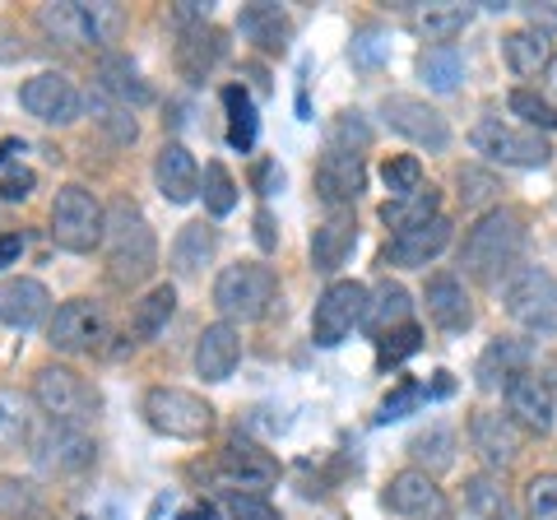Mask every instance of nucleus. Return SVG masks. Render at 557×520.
Here are the masks:
<instances>
[{
    "label": "nucleus",
    "mask_w": 557,
    "mask_h": 520,
    "mask_svg": "<svg viewBox=\"0 0 557 520\" xmlns=\"http://www.w3.org/2000/svg\"><path fill=\"white\" fill-rule=\"evenodd\" d=\"M520 251H525V223L516 210H487L474 228H469L460 247L465 274H474L479 284H497L502 274L516 270Z\"/></svg>",
    "instance_id": "2"
},
{
    "label": "nucleus",
    "mask_w": 557,
    "mask_h": 520,
    "mask_svg": "<svg viewBox=\"0 0 557 520\" xmlns=\"http://www.w3.org/2000/svg\"><path fill=\"white\" fill-rule=\"evenodd\" d=\"M89 116L98 121L102 131L112 135V145H135V135H139V126H135V116H131V108H121L116 98H108V94H89Z\"/></svg>",
    "instance_id": "41"
},
{
    "label": "nucleus",
    "mask_w": 557,
    "mask_h": 520,
    "mask_svg": "<svg viewBox=\"0 0 557 520\" xmlns=\"http://www.w3.org/2000/svg\"><path fill=\"white\" fill-rule=\"evenodd\" d=\"M256 182H260V196H274L278 186H284V172H278L274 163H260V172H256Z\"/></svg>",
    "instance_id": "55"
},
{
    "label": "nucleus",
    "mask_w": 557,
    "mask_h": 520,
    "mask_svg": "<svg viewBox=\"0 0 557 520\" xmlns=\"http://www.w3.org/2000/svg\"><path fill=\"white\" fill-rule=\"evenodd\" d=\"M456 186H460V205H465V210H483V205H493L502 196V182L487 168H460Z\"/></svg>",
    "instance_id": "44"
},
{
    "label": "nucleus",
    "mask_w": 557,
    "mask_h": 520,
    "mask_svg": "<svg viewBox=\"0 0 557 520\" xmlns=\"http://www.w3.org/2000/svg\"><path fill=\"white\" fill-rule=\"evenodd\" d=\"M381 116H386V126H391L395 135H405V140L423 145V149H432V153H442V149L450 145L446 116L432 108V102H423V98L386 94V98H381Z\"/></svg>",
    "instance_id": "12"
},
{
    "label": "nucleus",
    "mask_w": 557,
    "mask_h": 520,
    "mask_svg": "<svg viewBox=\"0 0 557 520\" xmlns=\"http://www.w3.org/2000/svg\"><path fill=\"white\" fill-rule=\"evenodd\" d=\"M256 242H260V247H265V251H274V242H278V237H274V219H270L265 210L256 214Z\"/></svg>",
    "instance_id": "56"
},
{
    "label": "nucleus",
    "mask_w": 557,
    "mask_h": 520,
    "mask_svg": "<svg viewBox=\"0 0 557 520\" xmlns=\"http://www.w3.org/2000/svg\"><path fill=\"white\" fill-rule=\"evenodd\" d=\"M24 483H14V479H0V511L5 516H20V511H28L33 507V497L28 493H20Z\"/></svg>",
    "instance_id": "53"
},
{
    "label": "nucleus",
    "mask_w": 557,
    "mask_h": 520,
    "mask_svg": "<svg viewBox=\"0 0 557 520\" xmlns=\"http://www.w3.org/2000/svg\"><path fill=\"white\" fill-rule=\"evenodd\" d=\"M98 89L108 98H116L121 108H145V102L153 98V89L139 79L131 57H121V51H102L98 57Z\"/></svg>",
    "instance_id": "27"
},
{
    "label": "nucleus",
    "mask_w": 557,
    "mask_h": 520,
    "mask_svg": "<svg viewBox=\"0 0 557 520\" xmlns=\"http://www.w3.org/2000/svg\"><path fill=\"white\" fill-rule=\"evenodd\" d=\"M469 442H474L479 460L487 470H507V465L520 456V423L511 413H497V409H479L469 419Z\"/></svg>",
    "instance_id": "17"
},
{
    "label": "nucleus",
    "mask_w": 557,
    "mask_h": 520,
    "mask_svg": "<svg viewBox=\"0 0 557 520\" xmlns=\"http://www.w3.org/2000/svg\"><path fill=\"white\" fill-rule=\"evenodd\" d=\"M223 61V33L219 28H186L182 33V42H177V71L190 79V84H200L214 65Z\"/></svg>",
    "instance_id": "32"
},
{
    "label": "nucleus",
    "mask_w": 557,
    "mask_h": 520,
    "mask_svg": "<svg viewBox=\"0 0 557 520\" xmlns=\"http://www.w3.org/2000/svg\"><path fill=\"white\" fill-rule=\"evenodd\" d=\"M219 479L228 483L233 493H251V497H265L274 483H278V460L270 450H260L256 442H228L219 456Z\"/></svg>",
    "instance_id": "15"
},
{
    "label": "nucleus",
    "mask_w": 557,
    "mask_h": 520,
    "mask_svg": "<svg viewBox=\"0 0 557 520\" xmlns=\"http://www.w3.org/2000/svg\"><path fill=\"white\" fill-rule=\"evenodd\" d=\"M79 520H89V516H79Z\"/></svg>",
    "instance_id": "61"
},
{
    "label": "nucleus",
    "mask_w": 557,
    "mask_h": 520,
    "mask_svg": "<svg viewBox=\"0 0 557 520\" xmlns=\"http://www.w3.org/2000/svg\"><path fill=\"white\" fill-rule=\"evenodd\" d=\"M548 89H553V98H557V61L548 65Z\"/></svg>",
    "instance_id": "60"
},
{
    "label": "nucleus",
    "mask_w": 557,
    "mask_h": 520,
    "mask_svg": "<svg viewBox=\"0 0 557 520\" xmlns=\"http://www.w3.org/2000/svg\"><path fill=\"white\" fill-rule=\"evenodd\" d=\"M242 362V339L228 321H214L205 325L200 339H196V372L205 381H228Z\"/></svg>",
    "instance_id": "24"
},
{
    "label": "nucleus",
    "mask_w": 557,
    "mask_h": 520,
    "mask_svg": "<svg viewBox=\"0 0 557 520\" xmlns=\"http://www.w3.org/2000/svg\"><path fill=\"white\" fill-rule=\"evenodd\" d=\"M423 302H428V317L437 321L446 335H460V331L474 325V307H469V293H465V284L456 280V274H432Z\"/></svg>",
    "instance_id": "23"
},
{
    "label": "nucleus",
    "mask_w": 557,
    "mask_h": 520,
    "mask_svg": "<svg viewBox=\"0 0 557 520\" xmlns=\"http://www.w3.org/2000/svg\"><path fill=\"white\" fill-rule=\"evenodd\" d=\"M51 307V293L42 280H28V274H14V280H0V325H14V331H28L38 325Z\"/></svg>",
    "instance_id": "21"
},
{
    "label": "nucleus",
    "mask_w": 557,
    "mask_h": 520,
    "mask_svg": "<svg viewBox=\"0 0 557 520\" xmlns=\"http://www.w3.org/2000/svg\"><path fill=\"white\" fill-rule=\"evenodd\" d=\"M391 57V42H386V33L381 28H362L358 33V42H354V61L362 65V71H376L381 61Z\"/></svg>",
    "instance_id": "49"
},
{
    "label": "nucleus",
    "mask_w": 557,
    "mask_h": 520,
    "mask_svg": "<svg viewBox=\"0 0 557 520\" xmlns=\"http://www.w3.org/2000/svg\"><path fill=\"white\" fill-rule=\"evenodd\" d=\"M108 339V311L94 298H70L57 307V317L47 325V344L61 354H89Z\"/></svg>",
    "instance_id": "11"
},
{
    "label": "nucleus",
    "mask_w": 557,
    "mask_h": 520,
    "mask_svg": "<svg viewBox=\"0 0 557 520\" xmlns=\"http://www.w3.org/2000/svg\"><path fill=\"white\" fill-rule=\"evenodd\" d=\"M381 182H386L391 200H405L413 190H423V163H418L413 153H395V159H386V168H381Z\"/></svg>",
    "instance_id": "43"
},
{
    "label": "nucleus",
    "mask_w": 557,
    "mask_h": 520,
    "mask_svg": "<svg viewBox=\"0 0 557 520\" xmlns=\"http://www.w3.org/2000/svg\"><path fill=\"white\" fill-rule=\"evenodd\" d=\"M274 302H278V280H274L270 265H260V260H237V265L219 270L214 307L228 321H260Z\"/></svg>",
    "instance_id": "5"
},
{
    "label": "nucleus",
    "mask_w": 557,
    "mask_h": 520,
    "mask_svg": "<svg viewBox=\"0 0 557 520\" xmlns=\"http://www.w3.org/2000/svg\"><path fill=\"white\" fill-rule=\"evenodd\" d=\"M237 28H242V38L256 42L260 51H284L288 47V14L270 5V0H260V5H247L237 14Z\"/></svg>",
    "instance_id": "33"
},
{
    "label": "nucleus",
    "mask_w": 557,
    "mask_h": 520,
    "mask_svg": "<svg viewBox=\"0 0 557 520\" xmlns=\"http://www.w3.org/2000/svg\"><path fill=\"white\" fill-rule=\"evenodd\" d=\"M469 145H474L479 153H487V159H497V163H511V168H544L553 159V145L544 140V135L520 131L502 116H483L479 126L469 131Z\"/></svg>",
    "instance_id": "9"
},
{
    "label": "nucleus",
    "mask_w": 557,
    "mask_h": 520,
    "mask_svg": "<svg viewBox=\"0 0 557 520\" xmlns=\"http://www.w3.org/2000/svg\"><path fill=\"white\" fill-rule=\"evenodd\" d=\"M525 368H534V354H530L525 339H493L479 358V386L483 391H507V381L516 372H525Z\"/></svg>",
    "instance_id": "28"
},
{
    "label": "nucleus",
    "mask_w": 557,
    "mask_h": 520,
    "mask_svg": "<svg viewBox=\"0 0 557 520\" xmlns=\"http://www.w3.org/2000/svg\"><path fill=\"white\" fill-rule=\"evenodd\" d=\"M502 307L530 335H557V274L544 265H516L502 284Z\"/></svg>",
    "instance_id": "4"
},
{
    "label": "nucleus",
    "mask_w": 557,
    "mask_h": 520,
    "mask_svg": "<svg viewBox=\"0 0 557 520\" xmlns=\"http://www.w3.org/2000/svg\"><path fill=\"white\" fill-rule=\"evenodd\" d=\"M172 311H177V288H172V284L149 288L145 298L135 302V311H131V331H135V339H153V335H159L163 325L172 321Z\"/></svg>",
    "instance_id": "37"
},
{
    "label": "nucleus",
    "mask_w": 557,
    "mask_h": 520,
    "mask_svg": "<svg viewBox=\"0 0 557 520\" xmlns=\"http://www.w3.org/2000/svg\"><path fill=\"white\" fill-rule=\"evenodd\" d=\"M511 112L525 121L530 131H557V108L544 94H534V89H516L511 94Z\"/></svg>",
    "instance_id": "45"
},
{
    "label": "nucleus",
    "mask_w": 557,
    "mask_h": 520,
    "mask_svg": "<svg viewBox=\"0 0 557 520\" xmlns=\"http://www.w3.org/2000/svg\"><path fill=\"white\" fill-rule=\"evenodd\" d=\"M502 57H507L511 75L534 79L539 71H548L553 65V42H548L544 28H516V33L502 38Z\"/></svg>",
    "instance_id": "29"
},
{
    "label": "nucleus",
    "mask_w": 557,
    "mask_h": 520,
    "mask_svg": "<svg viewBox=\"0 0 557 520\" xmlns=\"http://www.w3.org/2000/svg\"><path fill=\"white\" fill-rule=\"evenodd\" d=\"M33 437V409L28 395H20L14 386H0V456L20 450Z\"/></svg>",
    "instance_id": "36"
},
{
    "label": "nucleus",
    "mask_w": 557,
    "mask_h": 520,
    "mask_svg": "<svg viewBox=\"0 0 557 520\" xmlns=\"http://www.w3.org/2000/svg\"><path fill=\"white\" fill-rule=\"evenodd\" d=\"M14 153H24V140H0V168H5Z\"/></svg>",
    "instance_id": "57"
},
{
    "label": "nucleus",
    "mask_w": 557,
    "mask_h": 520,
    "mask_svg": "<svg viewBox=\"0 0 557 520\" xmlns=\"http://www.w3.org/2000/svg\"><path fill=\"white\" fill-rule=\"evenodd\" d=\"M20 102H24L28 116L42 121V126H70V121H79V112H84V94L75 89V79L61 75V71H42V75L24 79Z\"/></svg>",
    "instance_id": "13"
},
{
    "label": "nucleus",
    "mask_w": 557,
    "mask_h": 520,
    "mask_svg": "<svg viewBox=\"0 0 557 520\" xmlns=\"http://www.w3.org/2000/svg\"><path fill=\"white\" fill-rule=\"evenodd\" d=\"M102 251H108V280L116 288H135L153 274V265H159V242H153L149 219L139 214L135 200H112L108 205Z\"/></svg>",
    "instance_id": "1"
},
{
    "label": "nucleus",
    "mask_w": 557,
    "mask_h": 520,
    "mask_svg": "<svg viewBox=\"0 0 557 520\" xmlns=\"http://www.w3.org/2000/svg\"><path fill=\"white\" fill-rule=\"evenodd\" d=\"M368 186V168H362V153H344V149H325L317 163V196L330 210H344L354 205Z\"/></svg>",
    "instance_id": "18"
},
{
    "label": "nucleus",
    "mask_w": 557,
    "mask_h": 520,
    "mask_svg": "<svg viewBox=\"0 0 557 520\" xmlns=\"http://www.w3.org/2000/svg\"><path fill=\"white\" fill-rule=\"evenodd\" d=\"M418 344H423V331L418 325H399V331L381 335V362H405L409 354H418Z\"/></svg>",
    "instance_id": "48"
},
{
    "label": "nucleus",
    "mask_w": 557,
    "mask_h": 520,
    "mask_svg": "<svg viewBox=\"0 0 557 520\" xmlns=\"http://www.w3.org/2000/svg\"><path fill=\"white\" fill-rule=\"evenodd\" d=\"M153 182H159L168 205L196 200L200 196V168H196V159H190V149L177 145V140H168L159 149V159H153Z\"/></svg>",
    "instance_id": "22"
},
{
    "label": "nucleus",
    "mask_w": 557,
    "mask_h": 520,
    "mask_svg": "<svg viewBox=\"0 0 557 520\" xmlns=\"http://www.w3.org/2000/svg\"><path fill=\"white\" fill-rule=\"evenodd\" d=\"M525 520H557V474H534L525 483Z\"/></svg>",
    "instance_id": "47"
},
{
    "label": "nucleus",
    "mask_w": 557,
    "mask_h": 520,
    "mask_svg": "<svg viewBox=\"0 0 557 520\" xmlns=\"http://www.w3.org/2000/svg\"><path fill=\"white\" fill-rule=\"evenodd\" d=\"M409 456L418 460V470H423V474L450 470V465H456V432H450L446 423H428V428L409 442Z\"/></svg>",
    "instance_id": "35"
},
{
    "label": "nucleus",
    "mask_w": 557,
    "mask_h": 520,
    "mask_svg": "<svg viewBox=\"0 0 557 520\" xmlns=\"http://www.w3.org/2000/svg\"><path fill=\"white\" fill-rule=\"evenodd\" d=\"M507 409L516 423H525L534 432H544L553 423V409H557V386L553 376H544L539 368H525L507 381Z\"/></svg>",
    "instance_id": "16"
},
{
    "label": "nucleus",
    "mask_w": 557,
    "mask_h": 520,
    "mask_svg": "<svg viewBox=\"0 0 557 520\" xmlns=\"http://www.w3.org/2000/svg\"><path fill=\"white\" fill-rule=\"evenodd\" d=\"M362 311H368V288L358 280H335L317 298V311H311V339H317L321 349H335L362 321Z\"/></svg>",
    "instance_id": "10"
},
{
    "label": "nucleus",
    "mask_w": 557,
    "mask_h": 520,
    "mask_svg": "<svg viewBox=\"0 0 557 520\" xmlns=\"http://www.w3.org/2000/svg\"><path fill=\"white\" fill-rule=\"evenodd\" d=\"M33 400H38V409L47 413V423L84 428L89 419H98L102 395H98V386L89 376L51 362V368H38V376H33Z\"/></svg>",
    "instance_id": "3"
},
{
    "label": "nucleus",
    "mask_w": 557,
    "mask_h": 520,
    "mask_svg": "<svg viewBox=\"0 0 557 520\" xmlns=\"http://www.w3.org/2000/svg\"><path fill=\"white\" fill-rule=\"evenodd\" d=\"M399 325H409V293H405V284L386 280V284H376V288L368 293V311H362V331L381 339V335L399 331Z\"/></svg>",
    "instance_id": "30"
},
{
    "label": "nucleus",
    "mask_w": 557,
    "mask_h": 520,
    "mask_svg": "<svg viewBox=\"0 0 557 520\" xmlns=\"http://www.w3.org/2000/svg\"><path fill=\"white\" fill-rule=\"evenodd\" d=\"M219 251V233H214V223H186V228L177 233V242H172V270L182 274V280H196V274L214 260Z\"/></svg>",
    "instance_id": "31"
},
{
    "label": "nucleus",
    "mask_w": 557,
    "mask_h": 520,
    "mask_svg": "<svg viewBox=\"0 0 557 520\" xmlns=\"http://www.w3.org/2000/svg\"><path fill=\"white\" fill-rule=\"evenodd\" d=\"M205 210L223 219V214H233V205H237V182H233V172L223 168V163H209L205 168Z\"/></svg>",
    "instance_id": "42"
},
{
    "label": "nucleus",
    "mask_w": 557,
    "mask_h": 520,
    "mask_svg": "<svg viewBox=\"0 0 557 520\" xmlns=\"http://www.w3.org/2000/svg\"><path fill=\"white\" fill-rule=\"evenodd\" d=\"M223 108H228V145L237 153H247L256 145V126H260L251 94L242 89V84H228V89H223Z\"/></svg>",
    "instance_id": "39"
},
{
    "label": "nucleus",
    "mask_w": 557,
    "mask_h": 520,
    "mask_svg": "<svg viewBox=\"0 0 557 520\" xmlns=\"http://www.w3.org/2000/svg\"><path fill=\"white\" fill-rule=\"evenodd\" d=\"M168 507H172V497H159V502H153V511H149V520H163Z\"/></svg>",
    "instance_id": "59"
},
{
    "label": "nucleus",
    "mask_w": 557,
    "mask_h": 520,
    "mask_svg": "<svg viewBox=\"0 0 557 520\" xmlns=\"http://www.w3.org/2000/svg\"><path fill=\"white\" fill-rule=\"evenodd\" d=\"M372 145V126L362 121L358 112H339L335 126H330V149H344V153H362Z\"/></svg>",
    "instance_id": "46"
},
{
    "label": "nucleus",
    "mask_w": 557,
    "mask_h": 520,
    "mask_svg": "<svg viewBox=\"0 0 557 520\" xmlns=\"http://www.w3.org/2000/svg\"><path fill=\"white\" fill-rule=\"evenodd\" d=\"M418 75L428 79V89L450 94L465 79V61L456 47H428V51H418Z\"/></svg>",
    "instance_id": "40"
},
{
    "label": "nucleus",
    "mask_w": 557,
    "mask_h": 520,
    "mask_svg": "<svg viewBox=\"0 0 557 520\" xmlns=\"http://www.w3.org/2000/svg\"><path fill=\"white\" fill-rule=\"evenodd\" d=\"M145 423L163 437H177V442H200L209 428H214V409H209L196 391H182V386H153L145 395Z\"/></svg>",
    "instance_id": "8"
},
{
    "label": "nucleus",
    "mask_w": 557,
    "mask_h": 520,
    "mask_svg": "<svg viewBox=\"0 0 557 520\" xmlns=\"http://www.w3.org/2000/svg\"><path fill=\"white\" fill-rule=\"evenodd\" d=\"M437 205H442L437 186H423V190H413V196H405V200H386V205H381V223L395 228V233L423 228V223L437 219Z\"/></svg>",
    "instance_id": "34"
},
{
    "label": "nucleus",
    "mask_w": 557,
    "mask_h": 520,
    "mask_svg": "<svg viewBox=\"0 0 557 520\" xmlns=\"http://www.w3.org/2000/svg\"><path fill=\"white\" fill-rule=\"evenodd\" d=\"M465 507L474 511L479 520H516L511 497H507V488H502L493 474H474L465 483Z\"/></svg>",
    "instance_id": "38"
},
{
    "label": "nucleus",
    "mask_w": 557,
    "mask_h": 520,
    "mask_svg": "<svg viewBox=\"0 0 557 520\" xmlns=\"http://www.w3.org/2000/svg\"><path fill=\"white\" fill-rule=\"evenodd\" d=\"M354 247H358V219L348 210H335L325 223H317V233H311V265L321 274H335Z\"/></svg>",
    "instance_id": "25"
},
{
    "label": "nucleus",
    "mask_w": 557,
    "mask_h": 520,
    "mask_svg": "<svg viewBox=\"0 0 557 520\" xmlns=\"http://www.w3.org/2000/svg\"><path fill=\"white\" fill-rule=\"evenodd\" d=\"M423 386H399L395 395H386V400H381V413H376V419L381 423H391V419H405V413L409 409H418V405H423Z\"/></svg>",
    "instance_id": "51"
},
{
    "label": "nucleus",
    "mask_w": 557,
    "mask_h": 520,
    "mask_svg": "<svg viewBox=\"0 0 557 520\" xmlns=\"http://www.w3.org/2000/svg\"><path fill=\"white\" fill-rule=\"evenodd\" d=\"M33 186H38L33 168H10L5 177H0V200H5V205H20V200L33 196Z\"/></svg>",
    "instance_id": "52"
},
{
    "label": "nucleus",
    "mask_w": 557,
    "mask_h": 520,
    "mask_svg": "<svg viewBox=\"0 0 557 520\" xmlns=\"http://www.w3.org/2000/svg\"><path fill=\"white\" fill-rule=\"evenodd\" d=\"M94 456H98V446L84 428L47 423L38 437H33V460H38V470H47V474H79L94 465Z\"/></svg>",
    "instance_id": "14"
},
{
    "label": "nucleus",
    "mask_w": 557,
    "mask_h": 520,
    "mask_svg": "<svg viewBox=\"0 0 557 520\" xmlns=\"http://www.w3.org/2000/svg\"><path fill=\"white\" fill-rule=\"evenodd\" d=\"M223 507H228V520H278V511L270 507V502L251 497V493H228Z\"/></svg>",
    "instance_id": "50"
},
{
    "label": "nucleus",
    "mask_w": 557,
    "mask_h": 520,
    "mask_svg": "<svg viewBox=\"0 0 557 520\" xmlns=\"http://www.w3.org/2000/svg\"><path fill=\"white\" fill-rule=\"evenodd\" d=\"M38 24L47 28V38H57L61 47H98V42H112L121 10L116 5H84V0H57V5L38 10Z\"/></svg>",
    "instance_id": "7"
},
{
    "label": "nucleus",
    "mask_w": 557,
    "mask_h": 520,
    "mask_svg": "<svg viewBox=\"0 0 557 520\" xmlns=\"http://www.w3.org/2000/svg\"><path fill=\"white\" fill-rule=\"evenodd\" d=\"M450 247V223L437 214L423 228H409V233H395L386 242V251H381V265H399V270H423L432 265L442 251Z\"/></svg>",
    "instance_id": "19"
},
{
    "label": "nucleus",
    "mask_w": 557,
    "mask_h": 520,
    "mask_svg": "<svg viewBox=\"0 0 557 520\" xmlns=\"http://www.w3.org/2000/svg\"><path fill=\"white\" fill-rule=\"evenodd\" d=\"M177 520H214V507H209V502H205V507H190V511H182Z\"/></svg>",
    "instance_id": "58"
},
{
    "label": "nucleus",
    "mask_w": 557,
    "mask_h": 520,
    "mask_svg": "<svg viewBox=\"0 0 557 520\" xmlns=\"http://www.w3.org/2000/svg\"><path fill=\"white\" fill-rule=\"evenodd\" d=\"M24 256V233H0V270Z\"/></svg>",
    "instance_id": "54"
},
{
    "label": "nucleus",
    "mask_w": 557,
    "mask_h": 520,
    "mask_svg": "<svg viewBox=\"0 0 557 520\" xmlns=\"http://www.w3.org/2000/svg\"><path fill=\"white\" fill-rule=\"evenodd\" d=\"M102 223H108V210L94 200L89 186L70 182L57 190V200H51V242H57L61 251L89 256L102 242Z\"/></svg>",
    "instance_id": "6"
},
{
    "label": "nucleus",
    "mask_w": 557,
    "mask_h": 520,
    "mask_svg": "<svg viewBox=\"0 0 557 520\" xmlns=\"http://www.w3.org/2000/svg\"><path fill=\"white\" fill-rule=\"evenodd\" d=\"M474 20L469 5H456V0H437V5H413L409 10V28L418 38H428L432 47H450V38H460Z\"/></svg>",
    "instance_id": "26"
},
{
    "label": "nucleus",
    "mask_w": 557,
    "mask_h": 520,
    "mask_svg": "<svg viewBox=\"0 0 557 520\" xmlns=\"http://www.w3.org/2000/svg\"><path fill=\"white\" fill-rule=\"evenodd\" d=\"M386 507L395 516H409V520H442L446 516V497H442L437 483H432V474L399 470L386 483Z\"/></svg>",
    "instance_id": "20"
}]
</instances>
